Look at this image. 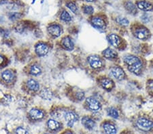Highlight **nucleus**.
<instances>
[{"label": "nucleus", "instance_id": "nucleus-30", "mask_svg": "<svg viewBox=\"0 0 153 134\" xmlns=\"http://www.w3.org/2000/svg\"><path fill=\"white\" fill-rule=\"evenodd\" d=\"M21 14L19 13V12H11V13H10V14H9L10 19L12 21L19 19L21 18Z\"/></svg>", "mask_w": 153, "mask_h": 134}, {"label": "nucleus", "instance_id": "nucleus-11", "mask_svg": "<svg viewBox=\"0 0 153 134\" xmlns=\"http://www.w3.org/2000/svg\"><path fill=\"white\" fill-rule=\"evenodd\" d=\"M48 33L55 37L60 36L61 33V28L57 24H53V25L50 26L48 28Z\"/></svg>", "mask_w": 153, "mask_h": 134}, {"label": "nucleus", "instance_id": "nucleus-25", "mask_svg": "<svg viewBox=\"0 0 153 134\" xmlns=\"http://www.w3.org/2000/svg\"><path fill=\"white\" fill-rule=\"evenodd\" d=\"M41 72H42V70L40 68L38 67V66H37V65L32 66L31 69H30V73L32 75H34V76H38V75L41 74Z\"/></svg>", "mask_w": 153, "mask_h": 134}, {"label": "nucleus", "instance_id": "nucleus-29", "mask_svg": "<svg viewBox=\"0 0 153 134\" xmlns=\"http://www.w3.org/2000/svg\"><path fill=\"white\" fill-rule=\"evenodd\" d=\"M66 6H67L68 8L70 9V10L73 12V13H74V14L78 13V8L74 3H73V2H68V3L66 4Z\"/></svg>", "mask_w": 153, "mask_h": 134}, {"label": "nucleus", "instance_id": "nucleus-33", "mask_svg": "<svg viewBox=\"0 0 153 134\" xmlns=\"http://www.w3.org/2000/svg\"><path fill=\"white\" fill-rule=\"evenodd\" d=\"M16 134H28V132L25 129H24L23 127H18L16 130Z\"/></svg>", "mask_w": 153, "mask_h": 134}, {"label": "nucleus", "instance_id": "nucleus-5", "mask_svg": "<svg viewBox=\"0 0 153 134\" xmlns=\"http://www.w3.org/2000/svg\"><path fill=\"white\" fill-rule=\"evenodd\" d=\"M65 119L69 127H73L75 123L78 121V116L73 112L69 111L65 114Z\"/></svg>", "mask_w": 153, "mask_h": 134}, {"label": "nucleus", "instance_id": "nucleus-28", "mask_svg": "<svg viewBox=\"0 0 153 134\" xmlns=\"http://www.w3.org/2000/svg\"><path fill=\"white\" fill-rule=\"evenodd\" d=\"M126 9L131 13H135L136 12V8H135V5L130 1L126 4Z\"/></svg>", "mask_w": 153, "mask_h": 134}, {"label": "nucleus", "instance_id": "nucleus-22", "mask_svg": "<svg viewBox=\"0 0 153 134\" xmlns=\"http://www.w3.org/2000/svg\"><path fill=\"white\" fill-rule=\"evenodd\" d=\"M2 79H3L6 82H10L14 78V74L13 72L9 70H6L3 72L1 75Z\"/></svg>", "mask_w": 153, "mask_h": 134}, {"label": "nucleus", "instance_id": "nucleus-8", "mask_svg": "<svg viewBox=\"0 0 153 134\" xmlns=\"http://www.w3.org/2000/svg\"><path fill=\"white\" fill-rule=\"evenodd\" d=\"M36 52L39 56H44L48 52V47L44 43H39L36 47Z\"/></svg>", "mask_w": 153, "mask_h": 134}, {"label": "nucleus", "instance_id": "nucleus-18", "mask_svg": "<svg viewBox=\"0 0 153 134\" xmlns=\"http://www.w3.org/2000/svg\"><path fill=\"white\" fill-rule=\"evenodd\" d=\"M142 69V63H138V64H135L134 66H131V67H128V70H129L131 72L134 73L135 75H140L141 73Z\"/></svg>", "mask_w": 153, "mask_h": 134}, {"label": "nucleus", "instance_id": "nucleus-15", "mask_svg": "<svg viewBox=\"0 0 153 134\" xmlns=\"http://www.w3.org/2000/svg\"><path fill=\"white\" fill-rule=\"evenodd\" d=\"M91 23L97 29H103L105 26L104 21L100 17H93L91 20Z\"/></svg>", "mask_w": 153, "mask_h": 134}, {"label": "nucleus", "instance_id": "nucleus-21", "mask_svg": "<svg viewBox=\"0 0 153 134\" xmlns=\"http://www.w3.org/2000/svg\"><path fill=\"white\" fill-rule=\"evenodd\" d=\"M47 125L48 128L52 131L58 130L61 127L60 123L55 120H53V119H50V120H48Z\"/></svg>", "mask_w": 153, "mask_h": 134}, {"label": "nucleus", "instance_id": "nucleus-23", "mask_svg": "<svg viewBox=\"0 0 153 134\" xmlns=\"http://www.w3.org/2000/svg\"><path fill=\"white\" fill-rule=\"evenodd\" d=\"M27 86L31 90L33 91H38L39 89V85L36 80L30 79L27 82Z\"/></svg>", "mask_w": 153, "mask_h": 134}, {"label": "nucleus", "instance_id": "nucleus-38", "mask_svg": "<svg viewBox=\"0 0 153 134\" xmlns=\"http://www.w3.org/2000/svg\"><path fill=\"white\" fill-rule=\"evenodd\" d=\"M66 134H74V133H71V132H70V131H69V132L66 133Z\"/></svg>", "mask_w": 153, "mask_h": 134}, {"label": "nucleus", "instance_id": "nucleus-7", "mask_svg": "<svg viewBox=\"0 0 153 134\" xmlns=\"http://www.w3.org/2000/svg\"><path fill=\"white\" fill-rule=\"evenodd\" d=\"M135 37L140 40H147L149 36V31L147 29L142 27L137 29L135 32Z\"/></svg>", "mask_w": 153, "mask_h": 134}, {"label": "nucleus", "instance_id": "nucleus-24", "mask_svg": "<svg viewBox=\"0 0 153 134\" xmlns=\"http://www.w3.org/2000/svg\"><path fill=\"white\" fill-rule=\"evenodd\" d=\"M108 114L110 116H111V117L114 119H118L119 117V114H118V111L115 108H113V107H111V108H108Z\"/></svg>", "mask_w": 153, "mask_h": 134}, {"label": "nucleus", "instance_id": "nucleus-19", "mask_svg": "<svg viewBox=\"0 0 153 134\" xmlns=\"http://www.w3.org/2000/svg\"><path fill=\"white\" fill-rule=\"evenodd\" d=\"M103 130L106 134H116L117 133V129L115 127L110 123H105L103 125Z\"/></svg>", "mask_w": 153, "mask_h": 134}, {"label": "nucleus", "instance_id": "nucleus-14", "mask_svg": "<svg viewBox=\"0 0 153 134\" xmlns=\"http://www.w3.org/2000/svg\"><path fill=\"white\" fill-rule=\"evenodd\" d=\"M62 45L63 48L66 49L68 50H72L74 47V43L71 39L69 37H65L63 39L62 41Z\"/></svg>", "mask_w": 153, "mask_h": 134}, {"label": "nucleus", "instance_id": "nucleus-20", "mask_svg": "<svg viewBox=\"0 0 153 134\" xmlns=\"http://www.w3.org/2000/svg\"><path fill=\"white\" fill-rule=\"evenodd\" d=\"M40 96L43 99L46 100H51L53 97V93L50 89L47 88H44L40 92Z\"/></svg>", "mask_w": 153, "mask_h": 134}, {"label": "nucleus", "instance_id": "nucleus-10", "mask_svg": "<svg viewBox=\"0 0 153 134\" xmlns=\"http://www.w3.org/2000/svg\"><path fill=\"white\" fill-rule=\"evenodd\" d=\"M82 124L88 130H93L95 126V121L88 116H84L82 119Z\"/></svg>", "mask_w": 153, "mask_h": 134}, {"label": "nucleus", "instance_id": "nucleus-36", "mask_svg": "<svg viewBox=\"0 0 153 134\" xmlns=\"http://www.w3.org/2000/svg\"><path fill=\"white\" fill-rule=\"evenodd\" d=\"M86 1H88V2H92V1H94L95 0H86Z\"/></svg>", "mask_w": 153, "mask_h": 134}, {"label": "nucleus", "instance_id": "nucleus-27", "mask_svg": "<svg viewBox=\"0 0 153 134\" xmlns=\"http://www.w3.org/2000/svg\"><path fill=\"white\" fill-rule=\"evenodd\" d=\"M61 19L64 22H70L71 20V18L68 12L63 11L61 14Z\"/></svg>", "mask_w": 153, "mask_h": 134}, {"label": "nucleus", "instance_id": "nucleus-6", "mask_svg": "<svg viewBox=\"0 0 153 134\" xmlns=\"http://www.w3.org/2000/svg\"><path fill=\"white\" fill-rule=\"evenodd\" d=\"M123 60H124L125 63L128 67H131V66L135 65L142 62L139 58L135 56L134 55L125 56Z\"/></svg>", "mask_w": 153, "mask_h": 134}, {"label": "nucleus", "instance_id": "nucleus-2", "mask_svg": "<svg viewBox=\"0 0 153 134\" xmlns=\"http://www.w3.org/2000/svg\"><path fill=\"white\" fill-rule=\"evenodd\" d=\"M86 103L87 104L88 108L91 111L94 112V113H97V112L100 111L101 108H102V105H101L100 102L93 97H88L86 100Z\"/></svg>", "mask_w": 153, "mask_h": 134}, {"label": "nucleus", "instance_id": "nucleus-37", "mask_svg": "<svg viewBox=\"0 0 153 134\" xmlns=\"http://www.w3.org/2000/svg\"><path fill=\"white\" fill-rule=\"evenodd\" d=\"M150 87H151V89H153V83H151V85H150Z\"/></svg>", "mask_w": 153, "mask_h": 134}, {"label": "nucleus", "instance_id": "nucleus-26", "mask_svg": "<svg viewBox=\"0 0 153 134\" xmlns=\"http://www.w3.org/2000/svg\"><path fill=\"white\" fill-rule=\"evenodd\" d=\"M117 23L118 24H119L120 25L127 26L129 25V21L127 18H125V17L123 16H119L117 18Z\"/></svg>", "mask_w": 153, "mask_h": 134}, {"label": "nucleus", "instance_id": "nucleus-16", "mask_svg": "<svg viewBox=\"0 0 153 134\" xmlns=\"http://www.w3.org/2000/svg\"><path fill=\"white\" fill-rule=\"evenodd\" d=\"M101 85H102L103 88L110 90L112 89L113 87H114V82L112 81V79H108V78H105V79H103L102 80Z\"/></svg>", "mask_w": 153, "mask_h": 134}, {"label": "nucleus", "instance_id": "nucleus-35", "mask_svg": "<svg viewBox=\"0 0 153 134\" xmlns=\"http://www.w3.org/2000/svg\"><path fill=\"white\" fill-rule=\"evenodd\" d=\"M8 0H0V4H5L7 3Z\"/></svg>", "mask_w": 153, "mask_h": 134}, {"label": "nucleus", "instance_id": "nucleus-17", "mask_svg": "<svg viewBox=\"0 0 153 134\" xmlns=\"http://www.w3.org/2000/svg\"><path fill=\"white\" fill-rule=\"evenodd\" d=\"M103 55L104 56V57L107 58V59H113L117 57V53H116L115 51L112 48H108L103 52Z\"/></svg>", "mask_w": 153, "mask_h": 134}, {"label": "nucleus", "instance_id": "nucleus-13", "mask_svg": "<svg viewBox=\"0 0 153 134\" xmlns=\"http://www.w3.org/2000/svg\"><path fill=\"white\" fill-rule=\"evenodd\" d=\"M108 41H109L110 44L115 48L118 47L120 43V39L116 34H111L108 36Z\"/></svg>", "mask_w": 153, "mask_h": 134}, {"label": "nucleus", "instance_id": "nucleus-32", "mask_svg": "<svg viewBox=\"0 0 153 134\" xmlns=\"http://www.w3.org/2000/svg\"><path fill=\"white\" fill-rule=\"evenodd\" d=\"M12 97L9 96V95H7V96H5L3 98V102L4 104H9L12 100Z\"/></svg>", "mask_w": 153, "mask_h": 134}, {"label": "nucleus", "instance_id": "nucleus-9", "mask_svg": "<svg viewBox=\"0 0 153 134\" xmlns=\"http://www.w3.org/2000/svg\"><path fill=\"white\" fill-rule=\"evenodd\" d=\"M29 115H30L31 118L33 120H39V119H42L44 116V114L43 111L41 110L37 109V108H33L31 109L30 112H29Z\"/></svg>", "mask_w": 153, "mask_h": 134}, {"label": "nucleus", "instance_id": "nucleus-31", "mask_svg": "<svg viewBox=\"0 0 153 134\" xmlns=\"http://www.w3.org/2000/svg\"><path fill=\"white\" fill-rule=\"evenodd\" d=\"M93 12H94V9L92 6H85V8H84V12L86 14H91L93 13Z\"/></svg>", "mask_w": 153, "mask_h": 134}, {"label": "nucleus", "instance_id": "nucleus-1", "mask_svg": "<svg viewBox=\"0 0 153 134\" xmlns=\"http://www.w3.org/2000/svg\"><path fill=\"white\" fill-rule=\"evenodd\" d=\"M137 127L142 131H149L153 127V122L145 118H140L136 122Z\"/></svg>", "mask_w": 153, "mask_h": 134}, {"label": "nucleus", "instance_id": "nucleus-34", "mask_svg": "<svg viewBox=\"0 0 153 134\" xmlns=\"http://www.w3.org/2000/svg\"><path fill=\"white\" fill-rule=\"evenodd\" d=\"M4 57H3V56H1L0 55V64H2V63L4 62Z\"/></svg>", "mask_w": 153, "mask_h": 134}, {"label": "nucleus", "instance_id": "nucleus-4", "mask_svg": "<svg viewBox=\"0 0 153 134\" xmlns=\"http://www.w3.org/2000/svg\"><path fill=\"white\" fill-rule=\"evenodd\" d=\"M111 75L117 80H121L125 77V72L122 68L119 67H114L110 70Z\"/></svg>", "mask_w": 153, "mask_h": 134}, {"label": "nucleus", "instance_id": "nucleus-3", "mask_svg": "<svg viewBox=\"0 0 153 134\" xmlns=\"http://www.w3.org/2000/svg\"><path fill=\"white\" fill-rule=\"evenodd\" d=\"M88 62L93 69H99L102 66V61L97 56H90L88 58Z\"/></svg>", "mask_w": 153, "mask_h": 134}, {"label": "nucleus", "instance_id": "nucleus-12", "mask_svg": "<svg viewBox=\"0 0 153 134\" xmlns=\"http://www.w3.org/2000/svg\"><path fill=\"white\" fill-rule=\"evenodd\" d=\"M137 8L143 11H152L153 10V6L146 1H140L137 3Z\"/></svg>", "mask_w": 153, "mask_h": 134}, {"label": "nucleus", "instance_id": "nucleus-39", "mask_svg": "<svg viewBox=\"0 0 153 134\" xmlns=\"http://www.w3.org/2000/svg\"><path fill=\"white\" fill-rule=\"evenodd\" d=\"M1 32H2V29L0 28V33H1Z\"/></svg>", "mask_w": 153, "mask_h": 134}]
</instances>
